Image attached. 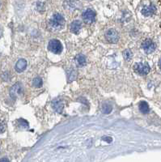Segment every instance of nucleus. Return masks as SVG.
Masks as SVG:
<instances>
[{
    "instance_id": "nucleus-1",
    "label": "nucleus",
    "mask_w": 161,
    "mask_h": 162,
    "mask_svg": "<svg viewBox=\"0 0 161 162\" xmlns=\"http://www.w3.org/2000/svg\"><path fill=\"white\" fill-rule=\"evenodd\" d=\"M49 25L55 30L61 29L65 25L64 17L59 13L54 14L49 20Z\"/></svg>"
},
{
    "instance_id": "nucleus-2",
    "label": "nucleus",
    "mask_w": 161,
    "mask_h": 162,
    "mask_svg": "<svg viewBox=\"0 0 161 162\" xmlns=\"http://www.w3.org/2000/svg\"><path fill=\"white\" fill-rule=\"evenodd\" d=\"M48 49L52 53L55 54V55H59L62 51V45L58 40L53 39L49 42Z\"/></svg>"
},
{
    "instance_id": "nucleus-3",
    "label": "nucleus",
    "mask_w": 161,
    "mask_h": 162,
    "mask_svg": "<svg viewBox=\"0 0 161 162\" xmlns=\"http://www.w3.org/2000/svg\"><path fill=\"white\" fill-rule=\"evenodd\" d=\"M134 69L135 71V72L138 73L140 76H146L150 72L151 67L148 63H138L134 65Z\"/></svg>"
},
{
    "instance_id": "nucleus-4",
    "label": "nucleus",
    "mask_w": 161,
    "mask_h": 162,
    "mask_svg": "<svg viewBox=\"0 0 161 162\" xmlns=\"http://www.w3.org/2000/svg\"><path fill=\"white\" fill-rule=\"evenodd\" d=\"M105 38H106L107 41L109 42V43H112V44H115L117 43L119 40V34L117 33V31H116L115 29H109L108 31L105 33Z\"/></svg>"
},
{
    "instance_id": "nucleus-5",
    "label": "nucleus",
    "mask_w": 161,
    "mask_h": 162,
    "mask_svg": "<svg viewBox=\"0 0 161 162\" xmlns=\"http://www.w3.org/2000/svg\"><path fill=\"white\" fill-rule=\"evenodd\" d=\"M82 18L86 24H92L96 20V12L91 9H87L82 15Z\"/></svg>"
},
{
    "instance_id": "nucleus-6",
    "label": "nucleus",
    "mask_w": 161,
    "mask_h": 162,
    "mask_svg": "<svg viewBox=\"0 0 161 162\" xmlns=\"http://www.w3.org/2000/svg\"><path fill=\"white\" fill-rule=\"evenodd\" d=\"M155 42H153V41L151 39H147L143 41L142 43V48L145 53L147 54H151L152 53L154 50H155Z\"/></svg>"
},
{
    "instance_id": "nucleus-7",
    "label": "nucleus",
    "mask_w": 161,
    "mask_h": 162,
    "mask_svg": "<svg viewBox=\"0 0 161 162\" xmlns=\"http://www.w3.org/2000/svg\"><path fill=\"white\" fill-rule=\"evenodd\" d=\"M155 12H156V8L153 4L143 7V8L142 9L143 15H144L145 16H152Z\"/></svg>"
},
{
    "instance_id": "nucleus-8",
    "label": "nucleus",
    "mask_w": 161,
    "mask_h": 162,
    "mask_svg": "<svg viewBox=\"0 0 161 162\" xmlns=\"http://www.w3.org/2000/svg\"><path fill=\"white\" fill-rule=\"evenodd\" d=\"M27 67V61L25 59H21L18 60V62L16 64V70L18 72H22L23 71H24Z\"/></svg>"
},
{
    "instance_id": "nucleus-9",
    "label": "nucleus",
    "mask_w": 161,
    "mask_h": 162,
    "mask_svg": "<svg viewBox=\"0 0 161 162\" xmlns=\"http://www.w3.org/2000/svg\"><path fill=\"white\" fill-rule=\"evenodd\" d=\"M82 24L79 20H75V21H73L71 24H70V32H72L73 33H80V29H81Z\"/></svg>"
},
{
    "instance_id": "nucleus-10",
    "label": "nucleus",
    "mask_w": 161,
    "mask_h": 162,
    "mask_svg": "<svg viewBox=\"0 0 161 162\" xmlns=\"http://www.w3.org/2000/svg\"><path fill=\"white\" fill-rule=\"evenodd\" d=\"M75 63L76 65H77L79 67H82V66H84V65L86 64V58L84 55H78L77 56L75 57Z\"/></svg>"
},
{
    "instance_id": "nucleus-11",
    "label": "nucleus",
    "mask_w": 161,
    "mask_h": 162,
    "mask_svg": "<svg viewBox=\"0 0 161 162\" xmlns=\"http://www.w3.org/2000/svg\"><path fill=\"white\" fill-rule=\"evenodd\" d=\"M21 86H20V84H19V83H17V84H16V85H14L12 88V89H11V95H12V97H15L17 94H19V92H21Z\"/></svg>"
},
{
    "instance_id": "nucleus-12",
    "label": "nucleus",
    "mask_w": 161,
    "mask_h": 162,
    "mask_svg": "<svg viewBox=\"0 0 161 162\" xmlns=\"http://www.w3.org/2000/svg\"><path fill=\"white\" fill-rule=\"evenodd\" d=\"M53 107H54V109L56 111L61 112L62 110V109H63V103H62V102L60 101V100H56L53 103Z\"/></svg>"
},
{
    "instance_id": "nucleus-13",
    "label": "nucleus",
    "mask_w": 161,
    "mask_h": 162,
    "mask_svg": "<svg viewBox=\"0 0 161 162\" xmlns=\"http://www.w3.org/2000/svg\"><path fill=\"white\" fill-rule=\"evenodd\" d=\"M139 109L143 113H148L149 112V106H148V103L145 102H140Z\"/></svg>"
},
{
    "instance_id": "nucleus-14",
    "label": "nucleus",
    "mask_w": 161,
    "mask_h": 162,
    "mask_svg": "<svg viewBox=\"0 0 161 162\" xmlns=\"http://www.w3.org/2000/svg\"><path fill=\"white\" fill-rule=\"evenodd\" d=\"M33 86L36 87V88H41L43 84V81L41 80V78L40 77H36V78L33 79Z\"/></svg>"
},
{
    "instance_id": "nucleus-15",
    "label": "nucleus",
    "mask_w": 161,
    "mask_h": 162,
    "mask_svg": "<svg viewBox=\"0 0 161 162\" xmlns=\"http://www.w3.org/2000/svg\"><path fill=\"white\" fill-rule=\"evenodd\" d=\"M123 57H124L125 60L130 61L133 57L132 52H131L130 50H126L123 52Z\"/></svg>"
},
{
    "instance_id": "nucleus-16",
    "label": "nucleus",
    "mask_w": 161,
    "mask_h": 162,
    "mask_svg": "<svg viewBox=\"0 0 161 162\" xmlns=\"http://www.w3.org/2000/svg\"><path fill=\"white\" fill-rule=\"evenodd\" d=\"M112 106L109 103H105L104 104L103 106H102V111H103L104 113H109L111 111H112Z\"/></svg>"
},
{
    "instance_id": "nucleus-17",
    "label": "nucleus",
    "mask_w": 161,
    "mask_h": 162,
    "mask_svg": "<svg viewBox=\"0 0 161 162\" xmlns=\"http://www.w3.org/2000/svg\"><path fill=\"white\" fill-rule=\"evenodd\" d=\"M102 139H103V140H105V141H106L107 143H111V142H112V138H111V137H109V136L104 137V138Z\"/></svg>"
},
{
    "instance_id": "nucleus-18",
    "label": "nucleus",
    "mask_w": 161,
    "mask_h": 162,
    "mask_svg": "<svg viewBox=\"0 0 161 162\" xmlns=\"http://www.w3.org/2000/svg\"><path fill=\"white\" fill-rule=\"evenodd\" d=\"M4 123H3V122H2V123H1V132H3V131H4V129H5V127H4V125H3Z\"/></svg>"
},
{
    "instance_id": "nucleus-19",
    "label": "nucleus",
    "mask_w": 161,
    "mask_h": 162,
    "mask_svg": "<svg viewBox=\"0 0 161 162\" xmlns=\"http://www.w3.org/2000/svg\"><path fill=\"white\" fill-rule=\"evenodd\" d=\"M1 162H10L8 158H2L1 159Z\"/></svg>"
},
{
    "instance_id": "nucleus-20",
    "label": "nucleus",
    "mask_w": 161,
    "mask_h": 162,
    "mask_svg": "<svg viewBox=\"0 0 161 162\" xmlns=\"http://www.w3.org/2000/svg\"><path fill=\"white\" fill-rule=\"evenodd\" d=\"M159 67L160 68V70H161V59L159 60Z\"/></svg>"
}]
</instances>
